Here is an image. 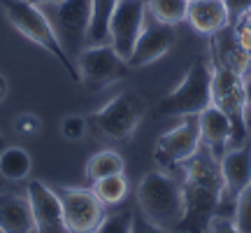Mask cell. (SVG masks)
I'll return each instance as SVG.
<instances>
[{
    "label": "cell",
    "mask_w": 251,
    "mask_h": 233,
    "mask_svg": "<svg viewBox=\"0 0 251 233\" xmlns=\"http://www.w3.org/2000/svg\"><path fill=\"white\" fill-rule=\"evenodd\" d=\"M179 168L184 171L181 191L186 205L179 231H205L209 217L216 212L221 201V189H224L221 163L202 145Z\"/></svg>",
    "instance_id": "cell-1"
},
{
    "label": "cell",
    "mask_w": 251,
    "mask_h": 233,
    "mask_svg": "<svg viewBox=\"0 0 251 233\" xmlns=\"http://www.w3.org/2000/svg\"><path fill=\"white\" fill-rule=\"evenodd\" d=\"M137 207L147 224L156 231H179L184 222V191L168 171L147 173L137 184Z\"/></svg>",
    "instance_id": "cell-2"
},
{
    "label": "cell",
    "mask_w": 251,
    "mask_h": 233,
    "mask_svg": "<svg viewBox=\"0 0 251 233\" xmlns=\"http://www.w3.org/2000/svg\"><path fill=\"white\" fill-rule=\"evenodd\" d=\"M2 9L7 14L9 24L17 28L21 35L28 37L30 42H35L37 47H42L47 54H51L72 80L79 82L77 63L72 61L70 54L65 52V47L61 45V40L56 35L51 19L40 9V5H33L28 0H2Z\"/></svg>",
    "instance_id": "cell-3"
},
{
    "label": "cell",
    "mask_w": 251,
    "mask_h": 233,
    "mask_svg": "<svg viewBox=\"0 0 251 233\" xmlns=\"http://www.w3.org/2000/svg\"><path fill=\"white\" fill-rule=\"evenodd\" d=\"M207 105H212V63L207 58H196L179 84L158 103L156 116L200 115Z\"/></svg>",
    "instance_id": "cell-4"
},
{
    "label": "cell",
    "mask_w": 251,
    "mask_h": 233,
    "mask_svg": "<svg viewBox=\"0 0 251 233\" xmlns=\"http://www.w3.org/2000/svg\"><path fill=\"white\" fill-rule=\"evenodd\" d=\"M144 112H147V103L142 96L135 91H124L89 116V128L98 138L112 143H126L135 135L137 126L142 124Z\"/></svg>",
    "instance_id": "cell-5"
},
{
    "label": "cell",
    "mask_w": 251,
    "mask_h": 233,
    "mask_svg": "<svg viewBox=\"0 0 251 233\" xmlns=\"http://www.w3.org/2000/svg\"><path fill=\"white\" fill-rule=\"evenodd\" d=\"M212 63V103L230 119V147L247 145L244 124V77L221 63Z\"/></svg>",
    "instance_id": "cell-6"
},
{
    "label": "cell",
    "mask_w": 251,
    "mask_h": 233,
    "mask_svg": "<svg viewBox=\"0 0 251 233\" xmlns=\"http://www.w3.org/2000/svg\"><path fill=\"white\" fill-rule=\"evenodd\" d=\"M128 70V61L117 54L109 45H86L77 54V72L79 82L89 91H102L117 84Z\"/></svg>",
    "instance_id": "cell-7"
},
{
    "label": "cell",
    "mask_w": 251,
    "mask_h": 233,
    "mask_svg": "<svg viewBox=\"0 0 251 233\" xmlns=\"http://www.w3.org/2000/svg\"><path fill=\"white\" fill-rule=\"evenodd\" d=\"M202 147L200 140V126L198 115L181 116V121L168 133H163L153 145V161L163 171L179 168L184 161H188L193 154Z\"/></svg>",
    "instance_id": "cell-8"
},
{
    "label": "cell",
    "mask_w": 251,
    "mask_h": 233,
    "mask_svg": "<svg viewBox=\"0 0 251 233\" xmlns=\"http://www.w3.org/2000/svg\"><path fill=\"white\" fill-rule=\"evenodd\" d=\"M51 24L61 45L70 58H77L81 49L86 47L89 37V19H91V0H56L51 2Z\"/></svg>",
    "instance_id": "cell-9"
},
{
    "label": "cell",
    "mask_w": 251,
    "mask_h": 233,
    "mask_svg": "<svg viewBox=\"0 0 251 233\" xmlns=\"http://www.w3.org/2000/svg\"><path fill=\"white\" fill-rule=\"evenodd\" d=\"M58 198L63 205L65 229L70 233H91L96 231L100 219L105 215V205L86 187H58Z\"/></svg>",
    "instance_id": "cell-10"
},
{
    "label": "cell",
    "mask_w": 251,
    "mask_h": 233,
    "mask_svg": "<svg viewBox=\"0 0 251 233\" xmlns=\"http://www.w3.org/2000/svg\"><path fill=\"white\" fill-rule=\"evenodd\" d=\"M219 163H221L224 189H221V201H219L216 212L235 215V203L242 194V189L251 182V145L249 147L247 145L228 147Z\"/></svg>",
    "instance_id": "cell-11"
},
{
    "label": "cell",
    "mask_w": 251,
    "mask_h": 233,
    "mask_svg": "<svg viewBox=\"0 0 251 233\" xmlns=\"http://www.w3.org/2000/svg\"><path fill=\"white\" fill-rule=\"evenodd\" d=\"M144 21H147V2L144 0H119L112 24H109V45L126 61L133 54Z\"/></svg>",
    "instance_id": "cell-12"
},
{
    "label": "cell",
    "mask_w": 251,
    "mask_h": 233,
    "mask_svg": "<svg viewBox=\"0 0 251 233\" xmlns=\"http://www.w3.org/2000/svg\"><path fill=\"white\" fill-rule=\"evenodd\" d=\"M177 40L175 26L161 24L147 14V21L142 26V33L135 42V49L130 58H128V68H144V65H151V63L161 61L163 56L168 54Z\"/></svg>",
    "instance_id": "cell-13"
},
{
    "label": "cell",
    "mask_w": 251,
    "mask_h": 233,
    "mask_svg": "<svg viewBox=\"0 0 251 233\" xmlns=\"http://www.w3.org/2000/svg\"><path fill=\"white\" fill-rule=\"evenodd\" d=\"M26 196L33 210V219H35V231L40 233H63L65 229V217H63V205L58 191L47 187L45 182L33 179L28 182Z\"/></svg>",
    "instance_id": "cell-14"
},
{
    "label": "cell",
    "mask_w": 251,
    "mask_h": 233,
    "mask_svg": "<svg viewBox=\"0 0 251 233\" xmlns=\"http://www.w3.org/2000/svg\"><path fill=\"white\" fill-rule=\"evenodd\" d=\"M188 26L200 35L212 37L226 26H230L226 0H191L186 14Z\"/></svg>",
    "instance_id": "cell-15"
},
{
    "label": "cell",
    "mask_w": 251,
    "mask_h": 233,
    "mask_svg": "<svg viewBox=\"0 0 251 233\" xmlns=\"http://www.w3.org/2000/svg\"><path fill=\"white\" fill-rule=\"evenodd\" d=\"M0 231L2 233H30L35 231L33 210L26 191H2L0 194Z\"/></svg>",
    "instance_id": "cell-16"
},
{
    "label": "cell",
    "mask_w": 251,
    "mask_h": 233,
    "mask_svg": "<svg viewBox=\"0 0 251 233\" xmlns=\"http://www.w3.org/2000/svg\"><path fill=\"white\" fill-rule=\"evenodd\" d=\"M198 126H200L202 145L216 159H221L226 149L230 147V119L212 103L198 115Z\"/></svg>",
    "instance_id": "cell-17"
},
{
    "label": "cell",
    "mask_w": 251,
    "mask_h": 233,
    "mask_svg": "<svg viewBox=\"0 0 251 233\" xmlns=\"http://www.w3.org/2000/svg\"><path fill=\"white\" fill-rule=\"evenodd\" d=\"M209 52H212V61L230 68V70H235L242 77L251 68V54L240 47L230 26H226L224 30H219L216 35H212V49Z\"/></svg>",
    "instance_id": "cell-18"
},
{
    "label": "cell",
    "mask_w": 251,
    "mask_h": 233,
    "mask_svg": "<svg viewBox=\"0 0 251 233\" xmlns=\"http://www.w3.org/2000/svg\"><path fill=\"white\" fill-rule=\"evenodd\" d=\"M117 5H119V0H91V19H89L86 45H107L109 42V24H112Z\"/></svg>",
    "instance_id": "cell-19"
},
{
    "label": "cell",
    "mask_w": 251,
    "mask_h": 233,
    "mask_svg": "<svg viewBox=\"0 0 251 233\" xmlns=\"http://www.w3.org/2000/svg\"><path fill=\"white\" fill-rule=\"evenodd\" d=\"M33 168V159L24 147L17 145H7L2 152H0V175L5 182H21L30 175Z\"/></svg>",
    "instance_id": "cell-20"
},
{
    "label": "cell",
    "mask_w": 251,
    "mask_h": 233,
    "mask_svg": "<svg viewBox=\"0 0 251 233\" xmlns=\"http://www.w3.org/2000/svg\"><path fill=\"white\" fill-rule=\"evenodd\" d=\"M91 189L100 198L102 205L112 207L126 201L128 191H130V182H128V177L124 173H114V175H107V177H100L96 182H91Z\"/></svg>",
    "instance_id": "cell-21"
},
{
    "label": "cell",
    "mask_w": 251,
    "mask_h": 233,
    "mask_svg": "<svg viewBox=\"0 0 251 233\" xmlns=\"http://www.w3.org/2000/svg\"><path fill=\"white\" fill-rule=\"evenodd\" d=\"M126 161L124 156L114 149H102V152H96L86 161V168H84V175L89 182H96L100 177H107V175H114V173H124Z\"/></svg>",
    "instance_id": "cell-22"
},
{
    "label": "cell",
    "mask_w": 251,
    "mask_h": 233,
    "mask_svg": "<svg viewBox=\"0 0 251 233\" xmlns=\"http://www.w3.org/2000/svg\"><path fill=\"white\" fill-rule=\"evenodd\" d=\"M144 2H147V14L151 19L168 26H177L186 21L191 0H144Z\"/></svg>",
    "instance_id": "cell-23"
},
{
    "label": "cell",
    "mask_w": 251,
    "mask_h": 233,
    "mask_svg": "<svg viewBox=\"0 0 251 233\" xmlns=\"http://www.w3.org/2000/svg\"><path fill=\"white\" fill-rule=\"evenodd\" d=\"M96 231L100 233H109V231H119V233H128L135 231V215L130 210H117V212H105L100 224Z\"/></svg>",
    "instance_id": "cell-24"
},
{
    "label": "cell",
    "mask_w": 251,
    "mask_h": 233,
    "mask_svg": "<svg viewBox=\"0 0 251 233\" xmlns=\"http://www.w3.org/2000/svg\"><path fill=\"white\" fill-rule=\"evenodd\" d=\"M235 226L237 233H251V182L242 189L235 203Z\"/></svg>",
    "instance_id": "cell-25"
},
{
    "label": "cell",
    "mask_w": 251,
    "mask_h": 233,
    "mask_svg": "<svg viewBox=\"0 0 251 233\" xmlns=\"http://www.w3.org/2000/svg\"><path fill=\"white\" fill-rule=\"evenodd\" d=\"M89 131V116H81V115H68L63 116L61 121V135L65 140H70V143H77L81 140L84 135Z\"/></svg>",
    "instance_id": "cell-26"
},
{
    "label": "cell",
    "mask_w": 251,
    "mask_h": 233,
    "mask_svg": "<svg viewBox=\"0 0 251 233\" xmlns=\"http://www.w3.org/2000/svg\"><path fill=\"white\" fill-rule=\"evenodd\" d=\"M40 128H42V124H40V119H37L35 115H30V112L17 115V119H14V131H17L19 135H26V138H33V135L40 133Z\"/></svg>",
    "instance_id": "cell-27"
},
{
    "label": "cell",
    "mask_w": 251,
    "mask_h": 233,
    "mask_svg": "<svg viewBox=\"0 0 251 233\" xmlns=\"http://www.w3.org/2000/svg\"><path fill=\"white\" fill-rule=\"evenodd\" d=\"M230 28H233V35L240 42V47L251 54V24L247 21V14H242L235 24H230Z\"/></svg>",
    "instance_id": "cell-28"
},
{
    "label": "cell",
    "mask_w": 251,
    "mask_h": 233,
    "mask_svg": "<svg viewBox=\"0 0 251 233\" xmlns=\"http://www.w3.org/2000/svg\"><path fill=\"white\" fill-rule=\"evenodd\" d=\"M205 231H214V233L237 231V226H235V215H228V212H214V215L209 217Z\"/></svg>",
    "instance_id": "cell-29"
},
{
    "label": "cell",
    "mask_w": 251,
    "mask_h": 233,
    "mask_svg": "<svg viewBox=\"0 0 251 233\" xmlns=\"http://www.w3.org/2000/svg\"><path fill=\"white\" fill-rule=\"evenodd\" d=\"M226 7H228V19H230V24H235L242 14H247L251 9V0H226Z\"/></svg>",
    "instance_id": "cell-30"
},
{
    "label": "cell",
    "mask_w": 251,
    "mask_h": 233,
    "mask_svg": "<svg viewBox=\"0 0 251 233\" xmlns=\"http://www.w3.org/2000/svg\"><path fill=\"white\" fill-rule=\"evenodd\" d=\"M244 124L247 133L251 135V68L244 75Z\"/></svg>",
    "instance_id": "cell-31"
},
{
    "label": "cell",
    "mask_w": 251,
    "mask_h": 233,
    "mask_svg": "<svg viewBox=\"0 0 251 233\" xmlns=\"http://www.w3.org/2000/svg\"><path fill=\"white\" fill-rule=\"evenodd\" d=\"M7 93H9V84H7V77L0 72V103L7 98Z\"/></svg>",
    "instance_id": "cell-32"
},
{
    "label": "cell",
    "mask_w": 251,
    "mask_h": 233,
    "mask_svg": "<svg viewBox=\"0 0 251 233\" xmlns=\"http://www.w3.org/2000/svg\"><path fill=\"white\" fill-rule=\"evenodd\" d=\"M28 2H33V5H51L56 0H28Z\"/></svg>",
    "instance_id": "cell-33"
},
{
    "label": "cell",
    "mask_w": 251,
    "mask_h": 233,
    "mask_svg": "<svg viewBox=\"0 0 251 233\" xmlns=\"http://www.w3.org/2000/svg\"><path fill=\"white\" fill-rule=\"evenodd\" d=\"M5 147H7V140H5V135L0 133V152H2V149H5Z\"/></svg>",
    "instance_id": "cell-34"
},
{
    "label": "cell",
    "mask_w": 251,
    "mask_h": 233,
    "mask_svg": "<svg viewBox=\"0 0 251 233\" xmlns=\"http://www.w3.org/2000/svg\"><path fill=\"white\" fill-rule=\"evenodd\" d=\"M247 21H249V24H251V9H249V12H247Z\"/></svg>",
    "instance_id": "cell-35"
},
{
    "label": "cell",
    "mask_w": 251,
    "mask_h": 233,
    "mask_svg": "<svg viewBox=\"0 0 251 233\" xmlns=\"http://www.w3.org/2000/svg\"><path fill=\"white\" fill-rule=\"evenodd\" d=\"M2 182H5V179H2V175H0V187H2Z\"/></svg>",
    "instance_id": "cell-36"
},
{
    "label": "cell",
    "mask_w": 251,
    "mask_h": 233,
    "mask_svg": "<svg viewBox=\"0 0 251 233\" xmlns=\"http://www.w3.org/2000/svg\"><path fill=\"white\" fill-rule=\"evenodd\" d=\"M0 233H2V231H0Z\"/></svg>",
    "instance_id": "cell-37"
}]
</instances>
